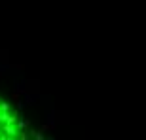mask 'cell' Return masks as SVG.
<instances>
[{
    "label": "cell",
    "mask_w": 146,
    "mask_h": 140,
    "mask_svg": "<svg viewBox=\"0 0 146 140\" xmlns=\"http://www.w3.org/2000/svg\"><path fill=\"white\" fill-rule=\"evenodd\" d=\"M44 135L0 95V140H40Z\"/></svg>",
    "instance_id": "6da1fadb"
}]
</instances>
